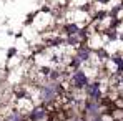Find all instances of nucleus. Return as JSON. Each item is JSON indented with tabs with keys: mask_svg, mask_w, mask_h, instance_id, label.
Returning <instances> with one entry per match:
<instances>
[{
	"mask_svg": "<svg viewBox=\"0 0 123 121\" xmlns=\"http://www.w3.org/2000/svg\"><path fill=\"white\" fill-rule=\"evenodd\" d=\"M92 121H105V120H103V116L100 115V116H95V118H92Z\"/></svg>",
	"mask_w": 123,
	"mask_h": 121,
	"instance_id": "423d86ee",
	"label": "nucleus"
},
{
	"mask_svg": "<svg viewBox=\"0 0 123 121\" xmlns=\"http://www.w3.org/2000/svg\"><path fill=\"white\" fill-rule=\"evenodd\" d=\"M48 115H50L48 106H45V104H37V106H33V108L30 109V113H28V121H42V120H45Z\"/></svg>",
	"mask_w": 123,
	"mask_h": 121,
	"instance_id": "f03ea898",
	"label": "nucleus"
},
{
	"mask_svg": "<svg viewBox=\"0 0 123 121\" xmlns=\"http://www.w3.org/2000/svg\"><path fill=\"white\" fill-rule=\"evenodd\" d=\"M3 121H25V116L22 115L18 109H15V111H10V113L3 118Z\"/></svg>",
	"mask_w": 123,
	"mask_h": 121,
	"instance_id": "39448f33",
	"label": "nucleus"
},
{
	"mask_svg": "<svg viewBox=\"0 0 123 121\" xmlns=\"http://www.w3.org/2000/svg\"><path fill=\"white\" fill-rule=\"evenodd\" d=\"M85 91H86L88 100H92V101H100V98H102V88H100V83H97V81L88 83Z\"/></svg>",
	"mask_w": 123,
	"mask_h": 121,
	"instance_id": "7ed1b4c3",
	"label": "nucleus"
},
{
	"mask_svg": "<svg viewBox=\"0 0 123 121\" xmlns=\"http://www.w3.org/2000/svg\"><path fill=\"white\" fill-rule=\"evenodd\" d=\"M90 57H92V50L88 48V46H80L78 50H77V60H80L82 63H86V61L90 60Z\"/></svg>",
	"mask_w": 123,
	"mask_h": 121,
	"instance_id": "20e7f679",
	"label": "nucleus"
},
{
	"mask_svg": "<svg viewBox=\"0 0 123 121\" xmlns=\"http://www.w3.org/2000/svg\"><path fill=\"white\" fill-rule=\"evenodd\" d=\"M88 85V76L85 75V71L77 70L72 76H70V86H73L75 90H85Z\"/></svg>",
	"mask_w": 123,
	"mask_h": 121,
	"instance_id": "f257e3e1",
	"label": "nucleus"
}]
</instances>
